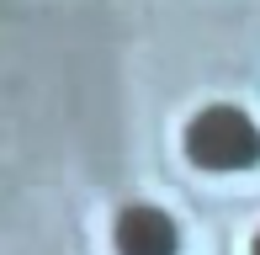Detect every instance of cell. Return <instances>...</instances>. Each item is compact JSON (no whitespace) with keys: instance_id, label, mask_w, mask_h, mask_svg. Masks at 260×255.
<instances>
[{"instance_id":"cell-3","label":"cell","mask_w":260,"mask_h":255,"mask_svg":"<svg viewBox=\"0 0 260 255\" xmlns=\"http://www.w3.org/2000/svg\"><path fill=\"white\" fill-rule=\"evenodd\" d=\"M255 255H260V234H255Z\"/></svg>"},{"instance_id":"cell-1","label":"cell","mask_w":260,"mask_h":255,"mask_svg":"<svg viewBox=\"0 0 260 255\" xmlns=\"http://www.w3.org/2000/svg\"><path fill=\"white\" fill-rule=\"evenodd\" d=\"M186 154L202 170H244L260 160V128L239 107H202L186 128Z\"/></svg>"},{"instance_id":"cell-2","label":"cell","mask_w":260,"mask_h":255,"mask_svg":"<svg viewBox=\"0 0 260 255\" xmlns=\"http://www.w3.org/2000/svg\"><path fill=\"white\" fill-rule=\"evenodd\" d=\"M175 224L159 207H127L117 218V250L122 255H175Z\"/></svg>"}]
</instances>
